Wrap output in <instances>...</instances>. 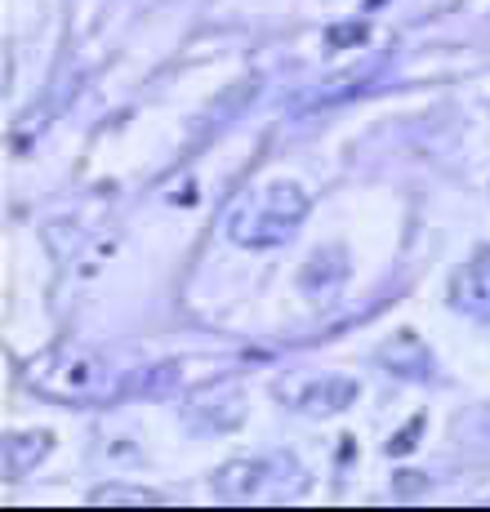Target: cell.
<instances>
[{
	"mask_svg": "<svg viewBox=\"0 0 490 512\" xmlns=\"http://www.w3.org/2000/svg\"><path fill=\"white\" fill-rule=\"evenodd\" d=\"M281 397H286L294 410H303V415H339V410H348L352 401L361 397V383L348 379V374H321V379L286 383Z\"/></svg>",
	"mask_w": 490,
	"mask_h": 512,
	"instance_id": "277c9868",
	"label": "cell"
},
{
	"mask_svg": "<svg viewBox=\"0 0 490 512\" xmlns=\"http://www.w3.org/2000/svg\"><path fill=\"white\" fill-rule=\"evenodd\" d=\"M303 214H308V192L290 179H272L237 201L228 219V236L237 245H250V250H272V245L290 241Z\"/></svg>",
	"mask_w": 490,
	"mask_h": 512,
	"instance_id": "6da1fadb",
	"label": "cell"
},
{
	"mask_svg": "<svg viewBox=\"0 0 490 512\" xmlns=\"http://www.w3.org/2000/svg\"><path fill=\"white\" fill-rule=\"evenodd\" d=\"M49 432H14V437L5 441V472L9 477H23V472H32L41 459L49 455Z\"/></svg>",
	"mask_w": 490,
	"mask_h": 512,
	"instance_id": "8992f818",
	"label": "cell"
},
{
	"mask_svg": "<svg viewBox=\"0 0 490 512\" xmlns=\"http://www.w3.org/2000/svg\"><path fill=\"white\" fill-rule=\"evenodd\" d=\"M450 294H455V308L468 312L477 321H490V250H482L473 263L455 272L450 281Z\"/></svg>",
	"mask_w": 490,
	"mask_h": 512,
	"instance_id": "5b68a950",
	"label": "cell"
},
{
	"mask_svg": "<svg viewBox=\"0 0 490 512\" xmlns=\"http://www.w3.org/2000/svg\"><path fill=\"white\" fill-rule=\"evenodd\" d=\"M286 472H294L286 459H237L214 472L210 486L219 499H281L294 490L286 486Z\"/></svg>",
	"mask_w": 490,
	"mask_h": 512,
	"instance_id": "3957f363",
	"label": "cell"
},
{
	"mask_svg": "<svg viewBox=\"0 0 490 512\" xmlns=\"http://www.w3.org/2000/svg\"><path fill=\"white\" fill-rule=\"evenodd\" d=\"M23 379H27V388H36L41 397L85 401V406H90V401L116 397V388H121L116 370L85 348H49L41 357L27 361Z\"/></svg>",
	"mask_w": 490,
	"mask_h": 512,
	"instance_id": "7a4b0ae2",
	"label": "cell"
}]
</instances>
